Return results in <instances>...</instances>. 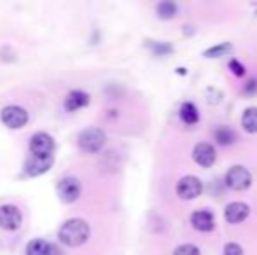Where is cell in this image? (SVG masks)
Returning a JSON list of instances; mask_svg holds the SVG:
<instances>
[{
  "mask_svg": "<svg viewBox=\"0 0 257 255\" xmlns=\"http://www.w3.org/2000/svg\"><path fill=\"white\" fill-rule=\"evenodd\" d=\"M91 236V227L84 218H68L63 222V225L58 231V239L61 245L68 246V248H77L82 246Z\"/></svg>",
  "mask_w": 257,
  "mask_h": 255,
  "instance_id": "6da1fadb",
  "label": "cell"
},
{
  "mask_svg": "<svg viewBox=\"0 0 257 255\" xmlns=\"http://www.w3.org/2000/svg\"><path fill=\"white\" fill-rule=\"evenodd\" d=\"M107 143V135L102 128L96 126H89L86 129H82L77 136V145L82 152L86 154H96L105 147Z\"/></svg>",
  "mask_w": 257,
  "mask_h": 255,
  "instance_id": "7a4b0ae2",
  "label": "cell"
},
{
  "mask_svg": "<svg viewBox=\"0 0 257 255\" xmlns=\"http://www.w3.org/2000/svg\"><path fill=\"white\" fill-rule=\"evenodd\" d=\"M224 182H226V185L231 191H236V192L247 191L252 185V173L245 166H241V164H234V166H231L227 170Z\"/></svg>",
  "mask_w": 257,
  "mask_h": 255,
  "instance_id": "3957f363",
  "label": "cell"
},
{
  "mask_svg": "<svg viewBox=\"0 0 257 255\" xmlns=\"http://www.w3.org/2000/svg\"><path fill=\"white\" fill-rule=\"evenodd\" d=\"M56 194L60 197L61 203L72 204L81 197L82 194V184L77 177H65L58 182L56 185Z\"/></svg>",
  "mask_w": 257,
  "mask_h": 255,
  "instance_id": "277c9868",
  "label": "cell"
},
{
  "mask_svg": "<svg viewBox=\"0 0 257 255\" xmlns=\"http://www.w3.org/2000/svg\"><path fill=\"white\" fill-rule=\"evenodd\" d=\"M175 192L180 199L193 201L198 196H201V192H203V182L198 177H194V175H186V177H182L177 182Z\"/></svg>",
  "mask_w": 257,
  "mask_h": 255,
  "instance_id": "5b68a950",
  "label": "cell"
},
{
  "mask_svg": "<svg viewBox=\"0 0 257 255\" xmlns=\"http://www.w3.org/2000/svg\"><path fill=\"white\" fill-rule=\"evenodd\" d=\"M0 119H2L4 126L11 128V129H21L23 126L28 124V112L20 105H7L2 109L0 112Z\"/></svg>",
  "mask_w": 257,
  "mask_h": 255,
  "instance_id": "8992f818",
  "label": "cell"
},
{
  "mask_svg": "<svg viewBox=\"0 0 257 255\" xmlns=\"http://www.w3.org/2000/svg\"><path fill=\"white\" fill-rule=\"evenodd\" d=\"M28 149H30L32 156L49 157V156H54V150H56V142H54V138L51 135H48V133H44V131H39L30 138Z\"/></svg>",
  "mask_w": 257,
  "mask_h": 255,
  "instance_id": "52a82bcc",
  "label": "cell"
},
{
  "mask_svg": "<svg viewBox=\"0 0 257 255\" xmlns=\"http://www.w3.org/2000/svg\"><path fill=\"white\" fill-rule=\"evenodd\" d=\"M21 222H23V215L18 206L14 204L0 206V227L4 231H16L21 227Z\"/></svg>",
  "mask_w": 257,
  "mask_h": 255,
  "instance_id": "ba28073f",
  "label": "cell"
},
{
  "mask_svg": "<svg viewBox=\"0 0 257 255\" xmlns=\"http://www.w3.org/2000/svg\"><path fill=\"white\" fill-rule=\"evenodd\" d=\"M54 163V156L42 157V156H28V159L25 161V173L27 177H41V175L48 173L49 168Z\"/></svg>",
  "mask_w": 257,
  "mask_h": 255,
  "instance_id": "9c48e42d",
  "label": "cell"
},
{
  "mask_svg": "<svg viewBox=\"0 0 257 255\" xmlns=\"http://www.w3.org/2000/svg\"><path fill=\"white\" fill-rule=\"evenodd\" d=\"M193 159L194 163L198 164V166L201 168H210L215 164L217 161V152L215 149H213L212 143L208 142H200L194 145L193 149Z\"/></svg>",
  "mask_w": 257,
  "mask_h": 255,
  "instance_id": "30bf717a",
  "label": "cell"
},
{
  "mask_svg": "<svg viewBox=\"0 0 257 255\" xmlns=\"http://www.w3.org/2000/svg\"><path fill=\"white\" fill-rule=\"evenodd\" d=\"M248 215H250V206L247 203H241V201H234L224 208V218L229 224H241L247 220Z\"/></svg>",
  "mask_w": 257,
  "mask_h": 255,
  "instance_id": "8fae6325",
  "label": "cell"
},
{
  "mask_svg": "<svg viewBox=\"0 0 257 255\" xmlns=\"http://www.w3.org/2000/svg\"><path fill=\"white\" fill-rule=\"evenodd\" d=\"M191 225L200 232H212L215 229V217L210 210H196L191 215Z\"/></svg>",
  "mask_w": 257,
  "mask_h": 255,
  "instance_id": "7c38bea8",
  "label": "cell"
},
{
  "mask_svg": "<svg viewBox=\"0 0 257 255\" xmlns=\"http://www.w3.org/2000/svg\"><path fill=\"white\" fill-rule=\"evenodd\" d=\"M89 105V95L82 89H72L65 98V109L68 112H75L79 109H84Z\"/></svg>",
  "mask_w": 257,
  "mask_h": 255,
  "instance_id": "4fadbf2b",
  "label": "cell"
},
{
  "mask_svg": "<svg viewBox=\"0 0 257 255\" xmlns=\"http://www.w3.org/2000/svg\"><path fill=\"white\" fill-rule=\"evenodd\" d=\"M179 116H180V119H182V123L187 124V126H194V124H198V121H200V112H198L196 105H194L193 102H184L182 105H180Z\"/></svg>",
  "mask_w": 257,
  "mask_h": 255,
  "instance_id": "5bb4252c",
  "label": "cell"
},
{
  "mask_svg": "<svg viewBox=\"0 0 257 255\" xmlns=\"http://www.w3.org/2000/svg\"><path fill=\"white\" fill-rule=\"evenodd\" d=\"M213 138H215V142L219 143V145L226 147V145H233L238 140V136H236V133H234V129L220 124V126H217L215 131H213Z\"/></svg>",
  "mask_w": 257,
  "mask_h": 255,
  "instance_id": "9a60e30c",
  "label": "cell"
},
{
  "mask_svg": "<svg viewBox=\"0 0 257 255\" xmlns=\"http://www.w3.org/2000/svg\"><path fill=\"white\" fill-rule=\"evenodd\" d=\"M177 13H179V6L175 2H172V0H163V2H159L156 6V14H158L159 20H173L177 16Z\"/></svg>",
  "mask_w": 257,
  "mask_h": 255,
  "instance_id": "2e32d148",
  "label": "cell"
},
{
  "mask_svg": "<svg viewBox=\"0 0 257 255\" xmlns=\"http://www.w3.org/2000/svg\"><path fill=\"white\" fill-rule=\"evenodd\" d=\"M241 128L250 135L257 133V107H248L241 114Z\"/></svg>",
  "mask_w": 257,
  "mask_h": 255,
  "instance_id": "e0dca14e",
  "label": "cell"
},
{
  "mask_svg": "<svg viewBox=\"0 0 257 255\" xmlns=\"http://www.w3.org/2000/svg\"><path fill=\"white\" fill-rule=\"evenodd\" d=\"M51 253V243L46 239L35 238L27 245V255H49Z\"/></svg>",
  "mask_w": 257,
  "mask_h": 255,
  "instance_id": "ac0fdd59",
  "label": "cell"
},
{
  "mask_svg": "<svg viewBox=\"0 0 257 255\" xmlns=\"http://www.w3.org/2000/svg\"><path fill=\"white\" fill-rule=\"evenodd\" d=\"M233 51V44L231 42H220V44H215L212 48L205 49L203 51V56L208 60L212 58H222V56H227L229 53Z\"/></svg>",
  "mask_w": 257,
  "mask_h": 255,
  "instance_id": "d6986e66",
  "label": "cell"
},
{
  "mask_svg": "<svg viewBox=\"0 0 257 255\" xmlns=\"http://www.w3.org/2000/svg\"><path fill=\"white\" fill-rule=\"evenodd\" d=\"M146 46L154 56H159V58H163V56H168V55H172V53H173V46L168 44V42L146 41Z\"/></svg>",
  "mask_w": 257,
  "mask_h": 255,
  "instance_id": "ffe728a7",
  "label": "cell"
},
{
  "mask_svg": "<svg viewBox=\"0 0 257 255\" xmlns=\"http://www.w3.org/2000/svg\"><path fill=\"white\" fill-rule=\"evenodd\" d=\"M173 255H201V252L193 243H182L173 250Z\"/></svg>",
  "mask_w": 257,
  "mask_h": 255,
  "instance_id": "44dd1931",
  "label": "cell"
},
{
  "mask_svg": "<svg viewBox=\"0 0 257 255\" xmlns=\"http://www.w3.org/2000/svg\"><path fill=\"white\" fill-rule=\"evenodd\" d=\"M222 255H245V252H243V248H241V245L231 241V243H226Z\"/></svg>",
  "mask_w": 257,
  "mask_h": 255,
  "instance_id": "7402d4cb",
  "label": "cell"
},
{
  "mask_svg": "<svg viewBox=\"0 0 257 255\" xmlns=\"http://www.w3.org/2000/svg\"><path fill=\"white\" fill-rule=\"evenodd\" d=\"M227 67H229V70L233 72L236 77H243L245 75V67L238 62V60H229V65H227Z\"/></svg>",
  "mask_w": 257,
  "mask_h": 255,
  "instance_id": "603a6c76",
  "label": "cell"
},
{
  "mask_svg": "<svg viewBox=\"0 0 257 255\" xmlns=\"http://www.w3.org/2000/svg\"><path fill=\"white\" fill-rule=\"evenodd\" d=\"M255 91H257V81L255 79H250V81L243 86V93H247V95H254Z\"/></svg>",
  "mask_w": 257,
  "mask_h": 255,
  "instance_id": "cb8c5ba5",
  "label": "cell"
},
{
  "mask_svg": "<svg viewBox=\"0 0 257 255\" xmlns=\"http://www.w3.org/2000/svg\"><path fill=\"white\" fill-rule=\"evenodd\" d=\"M49 255H63V252H61L56 245H53V243H51V253H49Z\"/></svg>",
  "mask_w": 257,
  "mask_h": 255,
  "instance_id": "d4e9b609",
  "label": "cell"
},
{
  "mask_svg": "<svg viewBox=\"0 0 257 255\" xmlns=\"http://www.w3.org/2000/svg\"><path fill=\"white\" fill-rule=\"evenodd\" d=\"M177 72H179L180 75H186V74H187V70H186V68H177Z\"/></svg>",
  "mask_w": 257,
  "mask_h": 255,
  "instance_id": "484cf974",
  "label": "cell"
}]
</instances>
